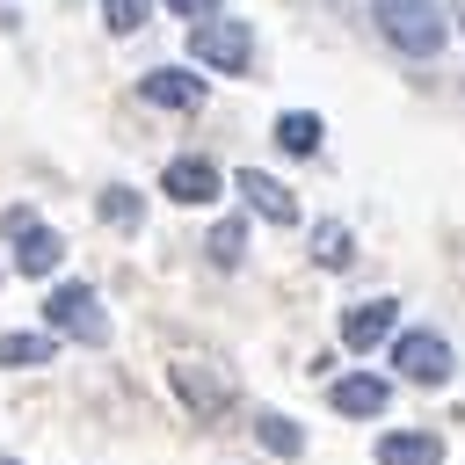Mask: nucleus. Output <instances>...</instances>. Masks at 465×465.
<instances>
[{"label": "nucleus", "instance_id": "obj_1", "mask_svg": "<svg viewBox=\"0 0 465 465\" xmlns=\"http://www.w3.org/2000/svg\"><path fill=\"white\" fill-rule=\"evenodd\" d=\"M371 22H378V36H385L392 51H407V58H436L443 36H450V22H443L436 0H371Z\"/></svg>", "mask_w": 465, "mask_h": 465}, {"label": "nucleus", "instance_id": "obj_2", "mask_svg": "<svg viewBox=\"0 0 465 465\" xmlns=\"http://www.w3.org/2000/svg\"><path fill=\"white\" fill-rule=\"evenodd\" d=\"M189 58L203 73H247L254 65V29L240 15H211V22H189Z\"/></svg>", "mask_w": 465, "mask_h": 465}, {"label": "nucleus", "instance_id": "obj_3", "mask_svg": "<svg viewBox=\"0 0 465 465\" xmlns=\"http://www.w3.org/2000/svg\"><path fill=\"white\" fill-rule=\"evenodd\" d=\"M44 334L58 341H87V349H102L109 341V312H102V298L87 291V283H58L51 298H44Z\"/></svg>", "mask_w": 465, "mask_h": 465}, {"label": "nucleus", "instance_id": "obj_4", "mask_svg": "<svg viewBox=\"0 0 465 465\" xmlns=\"http://www.w3.org/2000/svg\"><path fill=\"white\" fill-rule=\"evenodd\" d=\"M7 262H15L22 276H51V269L65 262V240H58L36 211H7Z\"/></svg>", "mask_w": 465, "mask_h": 465}, {"label": "nucleus", "instance_id": "obj_5", "mask_svg": "<svg viewBox=\"0 0 465 465\" xmlns=\"http://www.w3.org/2000/svg\"><path fill=\"white\" fill-rule=\"evenodd\" d=\"M392 363H400V378L407 385H450V341L443 334H429V327H407V334H392Z\"/></svg>", "mask_w": 465, "mask_h": 465}, {"label": "nucleus", "instance_id": "obj_6", "mask_svg": "<svg viewBox=\"0 0 465 465\" xmlns=\"http://www.w3.org/2000/svg\"><path fill=\"white\" fill-rule=\"evenodd\" d=\"M174 392H182V407H196V421H211V414H225L232 407V378L211 363V356H174Z\"/></svg>", "mask_w": 465, "mask_h": 465}, {"label": "nucleus", "instance_id": "obj_7", "mask_svg": "<svg viewBox=\"0 0 465 465\" xmlns=\"http://www.w3.org/2000/svg\"><path fill=\"white\" fill-rule=\"evenodd\" d=\"M392 334H400V298H363L341 312V349H356V356H371Z\"/></svg>", "mask_w": 465, "mask_h": 465}, {"label": "nucleus", "instance_id": "obj_8", "mask_svg": "<svg viewBox=\"0 0 465 465\" xmlns=\"http://www.w3.org/2000/svg\"><path fill=\"white\" fill-rule=\"evenodd\" d=\"M160 189H167L174 203H211V196L225 189V174H218V160H203V153H174V160L160 167Z\"/></svg>", "mask_w": 465, "mask_h": 465}, {"label": "nucleus", "instance_id": "obj_9", "mask_svg": "<svg viewBox=\"0 0 465 465\" xmlns=\"http://www.w3.org/2000/svg\"><path fill=\"white\" fill-rule=\"evenodd\" d=\"M327 400H334V414L371 421V414H385V407H392V378H378V371H349V378H334V385H327Z\"/></svg>", "mask_w": 465, "mask_h": 465}, {"label": "nucleus", "instance_id": "obj_10", "mask_svg": "<svg viewBox=\"0 0 465 465\" xmlns=\"http://www.w3.org/2000/svg\"><path fill=\"white\" fill-rule=\"evenodd\" d=\"M232 189H240V196H247V211H262L269 225H298V196H291L276 174H262V167H240V174H232Z\"/></svg>", "mask_w": 465, "mask_h": 465}, {"label": "nucleus", "instance_id": "obj_11", "mask_svg": "<svg viewBox=\"0 0 465 465\" xmlns=\"http://www.w3.org/2000/svg\"><path fill=\"white\" fill-rule=\"evenodd\" d=\"M138 94L160 102V109H196V102H203V73H189V65H153V73L138 80Z\"/></svg>", "mask_w": 465, "mask_h": 465}, {"label": "nucleus", "instance_id": "obj_12", "mask_svg": "<svg viewBox=\"0 0 465 465\" xmlns=\"http://www.w3.org/2000/svg\"><path fill=\"white\" fill-rule=\"evenodd\" d=\"M378 465H443V436H429V429H385L378 436Z\"/></svg>", "mask_w": 465, "mask_h": 465}, {"label": "nucleus", "instance_id": "obj_13", "mask_svg": "<svg viewBox=\"0 0 465 465\" xmlns=\"http://www.w3.org/2000/svg\"><path fill=\"white\" fill-rule=\"evenodd\" d=\"M320 138H327V124H320L312 109H283V116H276V145H283V153L305 160V153H320Z\"/></svg>", "mask_w": 465, "mask_h": 465}, {"label": "nucleus", "instance_id": "obj_14", "mask_svg": "<svg viewBox=\"0 0 465 465\" xmlns=\"http://www.w3.org/2000/svg\"><path fill=\"white\" fill-rule=\"evenodd\" d=\"M312 262H320V269H349V262H356V232H349L341 218H320V225H312Z\"/></svg>", "mask_w": 465, "mask_h": 465}, {"label": "nucleus", "instance_id": "obj_15", "mask_svg": "<svg viewBox=\"0 0 465 465\" xmlns=\"http://www.w3.org/2000/svg\"><path fill=\"white\" fill-rule=\"evenodd\" d=\"M51 334L44 327H29V334H0V371H36V363H51Z\"/></svg>", "mask_w": 465, "mask_h": 465}, {"label": "nucleus", "instance_id": "obj_16", "mask_svg": "<svg viewBox=\"0 0 465 465\" xmlns=\"http://www.w3.org/2000/svg\"><path fill=\"white\" fill-rule=\"evenodd\" d=\"M254 436H262V443H269L276 458H298V450H305L298 421H291V414H276V407H262V414H254Z\"/></svg>", "mask_w": 465, "mask_h": 465}, {"label": "nucleus", "instance_id": "obj_17", "mask_svg": "<svg viewBox=\"0 0 465 465\" xmlns=\"http://www.w3.org/2000/svg\"><path fill=\"white\" fill-rule=\"evenodd\" d=\"M203 247H211V262H218V269H240V254H247V225H240V218H218Z\"/></svg>", "mask_w": 465, "mask_h": 465}, {"label": "nucleus", "instance_id": "obj_18", "mask_svg": "<svg viewBox=\"0 0 465 465\" xmlns=\"http://www.w3.org/2000/svg\"><path fill=\"white\" fill-rule=\"evenodd\" d=\"M102 22H109V36H131L153 22V0H102Z\"/></svg>", "mask_w": 465, "mask_h": 465}, {"label": "nucleus", "instance_id": "obj_19", "mask_svg": "<svg viewBox=\"0 0 465 465\" xmlns=\"http://www.w3.org/2000/svg\"><path fill=\"white\" fill-rule=\"evenodd\" d=\"M102 218H109V225H138V218H145V203H138L131 189H116V182H109V189H102Z\"/></svg>", "mask_w": 465, "mask_h": 465}, {"label": "nucleus", "instance_id": "obj_20", "mask_svg": "<svg viewBox=\"0 0 465 465\" xmlns=\"http://www.w3.org/2000/svg\"><path fill=\"white\" fill-rule=\"evenodd\" d=\"M153 7H174V15H189V22H211L225 0H153Z\"/></svg>", "mask_w": 465, "mask_h": 465}, {"label": "nucleus", "instance_id": "obj_21", "mask_svg": "<svg viewBox=\"0 0 465 465\" xmlns=\"http://www.w3.org/2000/svg\"><path fill=\"white\" fill-rule=\"evenodd\" d=\"M443 22H458V29H465V0H450V15H443Z\"/></svg>", "mask_w": 465, "mask_h": 465}, {"label": "nucleus", "instance_id": "obj_22", "mask_svg": "<svg viewBox=\"0 0 465 465\" xmlns=\"http://www.w3.org/2000/svg\"><path fill=\"white\" fill-rule=\"evenodd\" d=\"M0 465H15V458H0Z\"/></svg>", "mask_w": 465, "mask_h": 465}]
</instances>
